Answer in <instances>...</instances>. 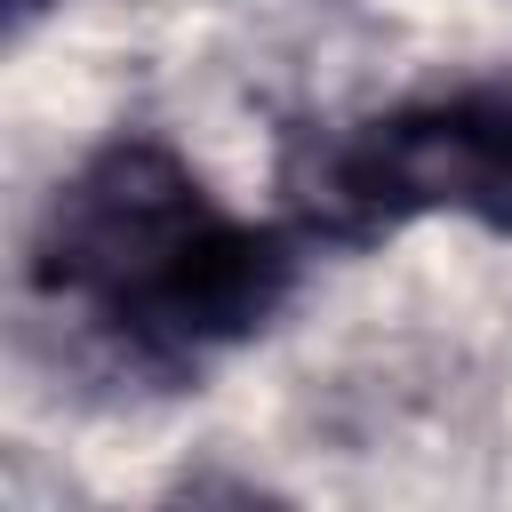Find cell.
Returning <instances> with one entry per match:
<instances>
[{"label": "cell", "mask_w": 512, "mask_h": 512, "mask_svg": "<svg viewBox=\"0 0 512 512\" xmlns=\"http://www.w3.org/2000/svg\"><path fill=\"white\" fill-rule=\"evenodd\" d=\"M40 280L144 352L192 360L288 296V248L224 216L160 144L96 152L40 224Z\"/></svg>", "instance_id": "obj_1"}, {"label": "cell", "mask_w": 512, "mask_h": 512, "mask_svg": "<svg viewBox=\"0 0 512 512\" xmlns=\"http://www.w3.org/2000/svg\"><path fill=\"white\" fill-rule=\"evenodd\" d=\"M320 208L344 224L472 216L512 232V96H448L360 128L328 160Z\"/></svg>", "instance_id": "obj_2"}, {"label": "cell", "mask_w": 512, "mask_h": 512, "mask_svg": "<svg viewBox=\"0 0 512 512\" xmlns=\"http://www.w3.org/2000/svg\"><path fill=\"white\" fill-rule=\"evenodd\" d=\"M8 8H16V24H24V16H40V8H48V0H8Z\"/></svg>", "instance_id": "obj_3"}]
</instances>
